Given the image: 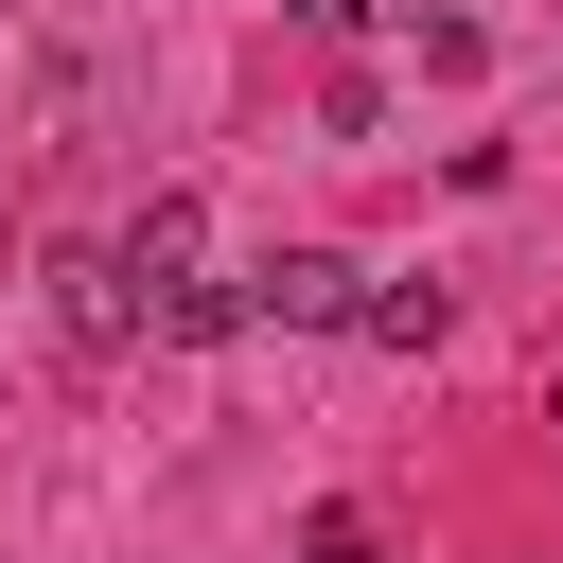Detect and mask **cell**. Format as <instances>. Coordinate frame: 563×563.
<instances>
[{"label":"cell","mask_w":563,"mask_h":563,"mask_svg":"<svg viewBox=\"0 0 563 563\" xmlns=\"http://www.w3.org/2000/svg\"><path fill=\"white\" fill-rule=\"evenodd\" d=\"M352 299H369V264H334V246L246 264V317H264V334H352Z\"/></svg>","instance_id":"obj_1"},{"label":"cell","mask_w":563,"mask_h":563,"mask_svg":"<svg viewBox=\"0 0 563 563\" xmlns=\"http://www.w3.org/2000/svg\"><path fill=\"white\" fill-rule=\"evenodd\" d=\"M194 246H211V211H194V194H141V211H123V246H106V282L158 317V299L194 282Z\"/></svg>","instance_id":"obj_2"},{"label":"cell","mask_w":563,"mask_h":563,"mask_svg":"<svg viewBox=\"0 0 563 563\" xmlns=\"http://www.w3.org/2000/svg\"><path fill=\"white\" fill-rule=\"evenodd\" d=\"M352 334H369V352H440V282H369Z\"/></svg>","instance_id":"obj_3"},{"label":"cell","mask_w":563,"mask_h":563,"mask_svg":"<svg viewBox=\"0 0 563 563\" xmlns=\"http://www.w3.org/2000/svg\"><path fill=\"white\" fill-rule=\"evenodd\" d=\"M299 563H369V510H317V528H299Z\"/></svg>","instance_id":"obj_4"}]
</instances>
